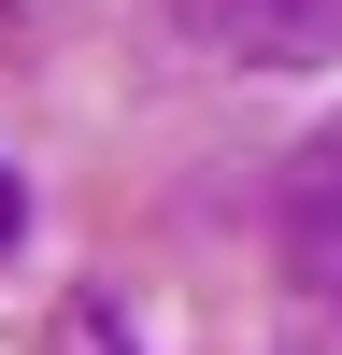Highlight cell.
<instances>
[{
  "label": "cell",
  "instance_id": "8992f818",
  "mask_svg": "<svg viewBox=\"0 0 342 355\" xmlns=\"http://www.w3.org/2000/svg\"><path fill=\"white\" fill-rule=\"evenodd\" d=\"M271 355H314V341H271Z\"/></svg>",
  "mask_w": 342,
  "mask_h": 355
},
{
  "label": "cell",
  "instance_id": "6da1fadb",
  "mask_svg": "<svg viewBox=\"0 0 342 355\" xmlns=\"http://www.w3.org/2000/svg\"><path fill=\"white\" fill-rule=\"evenodd\" d=\"M171 15L243 71H328L342 57V0H171Z\"/></svg>",
  "mask_w": 342,
  "mask_h": 355
},
{
  "label": "cell",
  "instance_id": "3957f363",
  "mask_svg": "<svg viewBox=\"0 0 342 355\" xmlns=\"http://www.w3.org/2000/svg\"><path fill=\"white\" fill-rule=\"evenodd\" d=\"M57 355H142L129 327H114V299H100V284H86V299L72 313H57Z\"/></svg>",
  "mask_w": 342,
  "mask_h": 355
},
{
  "label": "cell",
  "instance_id": "7a4b0ae2",
  "mask_svg": "<svg viewBox=\"0 0 342 355\" xmlns=\"http://www.w3.org/2000/svg\"><path fill=\"white\" fill-rule=\"evenodd\" d=\"M285 256H300V284H314V299H342V185L285 199Z\"/></svg>",
  "mask_w": 342,
  "mask_h": 355
},
{
  "label": "cell",
  "instance_id": "5b68a950",
  "mask_svg": "<svg viewBox=\"0 0 342 355\" xmlns=\"http://www.w3.org/2000/svg\"><path fill=\"white\" fill-rule=\"evenodd\" d=\"M15 227H28V185H15V171H0V242H15Z\"/></svg>",
  "mask_w": 342,
  "mask_h": 355
},
{
  "label": "cell",
  "instance_id": "277c9868",
  "mask_svg": "<svg viewBox=\"0 0 342 355\" xmlns=\"http://www.w3.org/2000/svg\"><path fill=\"white\" fill-rule=\"evenodd\" d=\"M314 185H342V128H314L300 157H285V199H314Z\"/></svg>",
  "mask_w": 342,
  "mask_h": 355
}]
</instances>
